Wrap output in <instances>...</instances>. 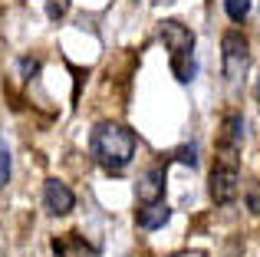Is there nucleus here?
<instances>
[{
  "instance_id": "f03ea898",
  "label": "nucleus",
  "mask_w": 260,
  "mask_h": 257,
  "mask_svg": "<svg viewBox=\"0 0 260 257\" xmlns=\"http://www.w3.org/2000/svg\"><path fill=\"white\" fill-rule=\"evenodd\" d=\"M161 40H165L168 53H172V70L178 73L181 83H188L194 66H191V50H194V33L181 26L178 20H165L161 23Z\"/></svg>"
},
{
  "instance_id": "9d476101",
  "label": "nucleus",
  "mask_w": 260,
  "mask_h": 257,
  "mask_svg": "<svg viewBox=\"0 0 260 257\" xmlns=\"http://www.w3.org/2000/svg\"><path fill=\"white\" fill-rule=\"evenodd\" d=\"M247 208H250L254 214H260V185H257V181L247 188Z\"/></svg>"
},
{
  "instance_id": "7ed1b4c3",
  "label": "nucleus",
  "mask_w": 260,
  "mask_h": 257,
  "mask_svg": "<svg viewBox=\"0 0 260 257\" xmlns=\"http://www.w3.org/2000/svg\"><path fill=\"white\" fill-rule=\"evenodd\" d=\"M221 56H224V76H228V83H244V76H247V66H250V43L244 33L237 30H228L221 40Z\"/></svg>"
},
{
  "instance_id": "20e7f679",
  "label": "nucleus",
  "mask_w": 260,
  "mask_h": 257,
  "mask_svg": "<svg viewBox=\"0 0 260 257\" xmlns=\"http://www.w3.org/2000/svg\"><path fill=\"white\" fill-rule=\"evenodd\" d=\"M237 195H241L237 162H217L214 172H211V198H214L217 205H234Z\"/></svg>"
},
{
  "instance_id": "6e6552de",
  "label": "nucleus",
  "mask_w": 260,
  "mask_h": 257,
  "mask_svg": "<svg viewBox=\"0 0 260 257\" xmlns=\"http://www.w3.org/2000/svg\"><path fill=\"white\" fill-rule=\"evenodd\" d=\"M224 10H228L231 20H237V23H241V20L250 13V0H224Z\"/></svg>"
},
{
  "instance_id": "39448f33",
  "label": "nucleus",
  "mask_w": 260,
  "mask_h": 257,
  "mask_svg": "<svg viewBox=\"0 0 260 257\" xmlns=\"http://www.w3.org/2000/svg\"><path fill=\"white\" fill-rule=\"evenodd\" d=\"M43 205H46V211H50L53 218H63V214H70L73 208H76V195L70 191L66 181L46 178V185H43Z\"/></svg>"
},
{
  "instance_id": "f257e3e1",
  "label": "nucleus",
  "mask_w": 260,
  "mask_h": 257,
  "mask_svg": "<svg viewBox=\"0 0 260 257\" xmlns=\"http://www.w3.org/2000/svg\"><path fill=\"white\" fill-rule=\"evenodd\" d=\"M89 142H92L95 162H99L106 172H115V175L135 158V148H139L135 132L125 128V125H119V122H99L92 128V139Z\"/></svg>"
},
{
  "instance_id": "0eeeda50",
  "label": "nucleus",
  "mask_w": 260,
  "mask_h": 257,
  "mask_svg": "<svg viewBox=\"0 0 260 257\" xmlns=\"http://www.w3.org/2000/svg\"><path fill=\"white\" fill-rule=\"evenodd\" d=\"M168 218H172V208L165 201H152V205L139 208V228H145V231H158L161 224H168Z\"/></svg>"
},
{
  "instance_id": "423d86ee",
  "label": "nucleus",
  "mask_w": 260,
  "mask_h": 257,
  "mask_svg": "<svg viewBox=\"0 0 260 257\" xmlns=\"http://www.w3.org/2000/svg\"><path fill=\"white\" fill-rule=\"evenodd\" d=\"M135 191H139L142 205L161 201V191H165V172H161V168H148V172L142 175V181L135 185Z\"/></svg>"
},
{
  "instance_id": "1a4fd4ad",
  "label": "nucleus",
  "mask_w": 260,
  "mask_h": 257,
  "mask_svg": "<svg viewBox=\"0 0 260 257\" xmlns=\"http://www.w3.org/2000/svg\"><path fill=\"white\" fill-rule=\"evenodd\" d=\"M7 181H10V148L0 139V191L7 188Z\"/></svg>"
}]
</instances>
